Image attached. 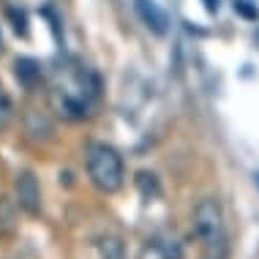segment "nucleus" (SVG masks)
Masks as SVG:
<instances>
[{"label": "nucleus", "mask_w": 259, "mask_h": 259, "mask_svg": "<svg viewBox=\"0 0 259 259\" xmlns=\"http://www.w3.org/2000/svg\"><path fill=\"white\" fill-rule=\"evenodd\" d=\"M14 120V104H11V96L6 93V88L0 85V131H6Z\"/></svg>", "instance_id": "obj_6"}, {"label": "nucleus", "mask_w": 259, "mask_h": 259, "mask_svg": "<svg viewBox=\"0 0 259 259\" xmlns=\"http://www.w3.org/2000/svg\"><path fill=\"white\" fill-rule=\"evenodd\" d=\"M134 9L139 14V19H142V22L148 25L156 36H164V33H166V27H169V17H166V11L161 9L156 0H134Z\"/></svg>", "instance_id": "obj_4"}, {"label": "nucleus", "mask_w": 259, "mask_h": 259, "mask_svg": "<svg viewBox=\"0 0 259 259\" xmlns=\"http://www.w3.org/2000/svg\"><path fill=\"white\" fill-rule=\"evenodd\" d=\"M14 191H17V205L25 210L27 215H38L41 213V188H38V178L30 169H22L17 175V183H14Z\"/></svg>", "instance_id": "obj_3"}, {"label": "nucleus", "mask_w": 259, "mask_h": 259, "mask_svg": "<svg viewBox=\"0 0 259 259\" xmlns=\"http://www.w3.org/2000/svg\"><path fill=\"white\" fill-rule=\"evenodd\" d=\"M9 14V19H11V25H14V33L17 36H22V38H27V17H25V11H17V9H9L6 11Z\"/></svg>", "instance_id": "obj_9"}, {"label": "nucleus", "mask_w": 259, "mask_h": 259, "mask_svg": "<svg viewBox=\"0 0 259 259\" xmlns=\"http://www.w3.org/2000/svg\"><path fill=\"white\" fill-rule=\"evenodd\" d=\"M235 11H237V14H243L246 19H259V11L248 3V0H235Z\"/></svg>", "instance_id": "obj_10"}, {"label": "nucleus", "mask_w": 259, "mask_h": 259, "mask_svg": "<svg viewBox=\"0 0 259 259\" xmlns=\"http://www.w3.org/2000/svg\"><path fill=\"white\" fill-rule=\"evenodd\" d=\"M101 259H125L123 254V243L115 240V237H107V240H101Z\"/></svg>", "instance_id": "obj_8"}, {"label": "nucleus", "mask_w": 259, "mask_h": 259, "mask_svg": "<svg viewBox=\"0 0 259 259\" xmlns=\"http://www.w3.org/2000/svg\"><path fill=\"white\" fill-rule=\"evenodd\" d=\"M202 3H205V9H207L210 14H215V11H219V0H202Z\"/></svg>", "instance_id": "obj_11"}, {"label": "nucleus", "mask_w": 259, "mask_h": 259, "mask_svg": "<svg viewBox=\"0 0 259 259\" xmlns=\"http://www.w3.org/2000/svg\"><path fill=\"white\" fill-rule=\"evenodd\" d=\"M256 183H259V172H256Z\"/></svg>", "instance_id": "obj_12"}, {"label": "nucleus", "mask_w": 259, "mask_h": 259, "mask_svg": "<svg viewBox=\"0 0 259 259\" xmlns=\"http://www.w3.org/2000/svg\"><path fill=\"white\" fill-rule=\"evenodd\" d=\"M137 188L142 191V197H158V180L153 172H139L137 175Z\"/></svg>", "instance_id": "obj_7"}, {"label": "nucleus", "mask_w": 259, "mask_h": 259, "mask_svg": "<svg viewBox=\"0 0 259 259\" xmlns=\"http://www.w3.org/2000/svg\"><path fill=\"white\" fill-rule=\"evenodd\" d=\"M88 175L99 191H104V194L120 191L123 178H125L120 153L107 142H93L88 148Z\"/></svg>", "instance_id": "obj_1"}, {"label": "nucleus", "mask_w": 259, "mask_h": 259, "mask_svg": "<svg viewBox=\"0 0 259 259\" xmlns=\"http://www.w3.org/2000/svg\"><path fill=\"white\" fill-rule=\"evenodd\" d=\"M194 229H197L199 240L205 243L207 251H224V215L221 207L215 199H205L197 205V213H194Z\"/></svg>", "instance_id": "obj_2"}, {"label": "nucleus", "mask_w": 259, "mask_h": 259, "mask_svg": "<svg viewBox=\"0 0 259 259\" xmlns=\"http://www.w3.org/2000/svg\"><path fill=\"white\" fill-rule=\"evenodd\" d=\"M14 76L25 90H33L41 82V63L36 58H17L14 60Z\"/></svg>", "instance_id": "obj_5"}]
</instances>
